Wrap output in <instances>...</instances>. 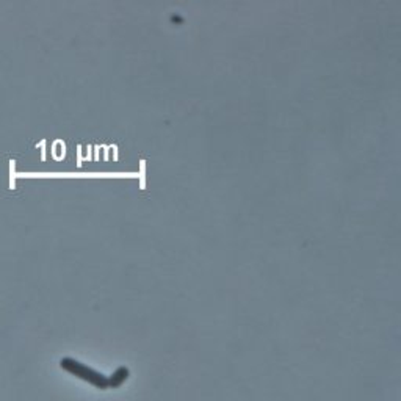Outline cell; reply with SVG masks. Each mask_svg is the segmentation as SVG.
<instances>
[{"label": "cell", "mask_w": 401, "mask_h": 401, "mask_svg": "<svg viewBox=\"0 0 401 401\" xmlns=\"http://www.w3.org/2000/svg\"><path fill=\"white\" fill-rule=\"evenodd\" d=\"M130 371L126 367H120L116 368L115 373L112 376H107L108 379V389H118L121 385L129 379Z\"/></svg>", "instance_id": "obj_2"}, {"label": "cell", "mask_w": 401, "mask_h": 401, "mask_svg": "<svg viewBox=\"0 0 401 401\" xmlns=\"http://www.w3.org/2000/svg\"><path fill=\"white\" fill-rule=\"evenodd\" d=\"M60 366L63 370H66L68 373L74 375L79 379H82V381L94 385L96 389H100V390L108 389V379L105 375H102L99 373V371L86 367L85 364L72 359V357H63V359L60 361Z\"/></svg>", "instance_id": "obj_1"}]
</instances>
